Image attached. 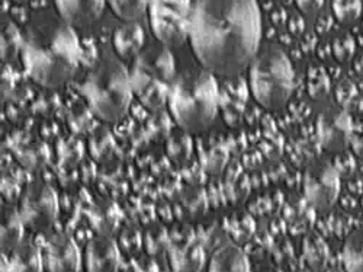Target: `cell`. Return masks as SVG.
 Segmentation results:
<instances>
[{
    "mask_svg": "<svg viewBox=\"0 0 363 272\" xmlns=\"http://www.w3.org/2000/svg\"><path fill=\"white\" fill-rule=\"evenodd\" d=\"M343 262L347 271L363 272V230L353 232L345 241Z\"/></svg>",
    "mask_w": 363,
    "mask_h": 272,
    "instance_id": "ac0fdd59",
    "label": "cell"
},
{
    "mask_svg": "<svg viewBox=\"0 0 363 272\" xmlns=\"http://www.w3.org/2000/svg\"><path fill=\"white\" fill-rule=\"evenodd\" d=\"M333 12L340 23L350 25L359 19L362 2L360 0H333Z\"/></svg>",
    "mask_w": 363,
    "mask_h": 272,
    "instance_id": "484cf974",
    "label": "cell"
},
{
    "mask_svg": "<svg viewBox=\"0 0 363 272\" xmlns=\"http://www.w3.org/2000/svg\"><path fill=\"white\" fill-rule=\"evenodd\" d=\"M350 144L353 152L363 158V126H360L357 130L352 131V137H350Z\"/></svg>",
    "mask_w": 363,
    "mask_h": 272,
    "instance_id": "836d02e7",
    "label": "cell"
},
{
    "mask_svg": "<svg viewBox=\"0 0 363 272\" xmlns=\"http://www.w3.org/2000/svg\"><path fill=\"white\" fill-rule=\"evenodd\" d=\"M22 38L21 34L16 29V26H13L12 23H8L4 29H2V57L4 58H9L13 54H16V51L19 48H22Z\"/></svg>",
    "mask_w": 363,
    "mask_h": 272,
    "instance_id": "f1b7e54d",
    "label": "cell"
},
{
    "mask_svg": "<svg viewBox=\"0 0 363 272\" xmlns=\"http://www.w3.org/2000/svg\"><path fill=\"white\" fill-rule=\"evenodd\" d=\"M324 4V0H296L298 8L304 13H314L317 12Z\"/></svg>",
    "mask_w": 363,
    "mask_h": 272,
    "instance_id": "e575fe53",
    "label": "cell"
},
{
    "mask_svg": "<svg viewBox=\"0 0 363 272\" xmlns=\"http://www.w3.org/2000/svg\"><path fill=\"white\" fill-rule=\"evenodd\" d=\"M170 261L176 271H199L203 265V252L196 245L174 246L170 251Z\"/></svg>",
    "mask_w": 363,
    "mask_h": 272,
    "instance_id": "2e32d148",
    "label": "cell"
},
{
    "mask_svg": "<svg viewBox=\"0 0 363 272\" xmlns=\"http://www.w3.org/2000/svg\"><path fill=\"white\" fill-rule=\"evenodd\" d=\"M304 192L308 204L318 211L335 205L340 192V175L331 163L318 161L306 172Z\"/></svg>",
    "mask_w": 363,
    "mask_h": 272,
    "instance_id": "ba28073f",
    "label": "cell"
},
{
    "mask_svg": "<svg viewBox=\"0 0 363 272\" xmlns=\"http://www.w3.org/2000/svg\"><path fill=\"white\" fill-rule=\"evenodd\" d=\"M170 112L186 133H201L214 123L220 108V90L213 73L189 70L172 83Z\"/></svg>",
    "mask_w": 363,
    "mask_h": 272,
    "instance_id": "3957f363",
    "label": "cell"
},
{
    "mask_svg": "<svg viewBox=\"0 0 363 272\" xmlns=\"http://www.w3.org/2000/svg\"><path fill=\"white\" fill-rule=\"evenodd\" d=\"M333 53H335V57L342 63L349 62V60L354 54V41L350 36L342 34L335 38V43H333Z\"/></svg>",
    "mask_w": 363,
    "mask_h": 272,
    "instance_id": "f546056e",
    "label": "cell"
},
{
    "mask_svg": "<svg viewBox=\"0 0 363 272\" xmlns=\"http://www.w3.org/2000/svg\"><path fill=\"white\" fill-rule=\"evenodd\" d=\"M47 266L50 271H77L80 256L74 240L67 234H55L47 246Z\"/></svg>",
    "mask_w": 363,
    "mask_h": 272,
    "instance_id": "7c38bea8",
    "label": "cell"
},
{
    "mask_svg": "<svg viewBox=\"0 0 363 272\" xmlns=\"http://www.w3.org/2000/svg\"><path fill=\"white\" fill-rule=\"evenodd\" d=\"M173 77L174 58L167 45L143 50L130 70L134 94L148 109H159L169 101Z\"/></svg>",
    "mask_w": 363,
    "mask_h": 272,
    "instance_id": "8992f818",
    "label": "cell"
},
{
    "mask_svg": "<svg viewBox=\"0 0 363 272\" xmlns=\"http://www.w3.org/2000/svg\"><path fill=\"white\" fill-rule=\"evenodd\" d=\"M113 47L121 58H135L144 47L143 28L134 22L119 26L113 34Z\"/></svg>",
    "mask_w": 363,
    "mask_h": 272,
    "instance_id": "5bb4252c",
    "label": "cell"
},
{
    "mask_svg": "<svg viewBox=\"0 0 363 272\" xmlns=\"http://www.w3.org/2000/svg\"><path fill=\"white\" fill-rule=\"evenodd\" d=\"M304 256L313 269H321L328 258L324 240L317 234H308L304 240Z\"/></svg>",
    "mask_w": 363,
    "mask_h": 272,
    "instance_id": "ffe728a7",
    "label": "cell"
},
{
    "mask_svg": "<svg viewBox=\"0 0 363 272\" xmlns=\"http://www.w3.org/2000/svg\"><path fill=\"white\" fill-rule=\"evenodd\" d=\"M82 94L99 118L113 123L128 112L134 90L125 67L108 58L86 77Z\"/></svg>",
    "mask_w": 363,
    "mask_h": 272,
    "instance_id": "277c9868",
    "label": "cell"
},
{
    "mask_svg": "<svg viewBox=\"0 0 363 272\" xmlns=\"http://www.w3.org/2000/svg\"><path fill=\"white\" fill-rule=\"evenodd\" d=\"M106 0H55L63 21L72 26H87L96 22L105 8Z\"/></svg>",
    "mask_w": 363,
    "mask_h": 272,
    "instance_id": "8fae6325",
    "label": "cell"
},
{
    "mask_svg": "<svg viewBox=\"0 0 363 272\" xmlns=\"http://www.w3.org/2000/svg\"><path fill=\"white\" fill-rule=\"evenodd\" d=\"M169 156L176 162L186 161L192 153V141L186 131L182 130V133L173 134L166 144Z\"/></svg>",
    "mask_w": 363,
    "mask_h": 272,
    "instance_id": "cb8c5ba5",
    "label": "cell"
},
{
    "mask_svg": "<svg viewBox=\"0 0 363 272\" xmlns=\"http://www.w3.org/2000/svg\"><path fill=\"white\" fill-rule=\"evenodd\" d=\"M22 60L28 76L37 83L50 89L66 85L80 60L73 26L52 18L33 22L22 44Z\"/></svg>",
    "mask_w": 363,
    "mask_h": 272,
    "instance_id": "7a4b0ae2",
    "label": "cell"
},
{
    "mask_svg": "<svg viewBox=\"0 0 363 272\" xmlns=\"http://www.w3.org/2000/svg\"><path fill=\"white\" fill-rule=\"evenodd\" d=\"M182 204H184V207L188 210V213L192 216L202 214L205 207H206L205 197L198 190H189L184 195H182Z\"/></svg>",
    "mask_w": 363,
    "mask_h": 272,
    "instance_id": "4dcf8cb0",
    "label": "cell"
},
{
    "mask_svg": "<svg viewBox=\"0 0 363 272\" xmlns=\"http://www.w3.org/2000/svg\"><path fill=\"white\" fill-rule=\"evenodd\" d=\"M330 92V77L323 67H313L308 75V94L313 99L321 101Z\"/></svg>",
    "mask_w": 363,
    "mask_h": 272,
    "instance_id": "83f0119b",
    "label": "cell"
},
{
    "mask_svg": "<svg viewBox=\"0 0 363 272\" xmlns=\"http://www.w3.org/2000/svg\"><path fill=\"white\" fill-rule=\"evenodd\" d=\"M346 168H347L349 173H352V172L354 170V161H353V158L349 156V155H342V156H339V159H337V166H336V169H337V172H339L340 176H342V175H346Z\"/></svg>",
    "mask_w": 363,
    "mask_h": 272,
    "instance_id": "d590c367",
    "label": "cell"
},
{
    "mask_svg": "<svg viewBox=\"0 0 363 272\" xmlns=\"http://www.w3.org/2000/svg\"><path fill=\"white\" fill-rule=\"evenodd\" d=\"M143 244V237L140 236V233L137 230L133 229H127L123 232L119 237V246L123 248L125 252H134L140 248V245Z\"/></svg>",
    "mask_w": 363,
    "mask_h": 272,
    "instance_id": "1f68e13d",
    "label": "cell"
},
{
    "mask_svg": "<svg viewBox=\"0 0 363 272\" xmlns=\"http://www.w3.org/2000/svg\"><path fill=\"white\" fill-rule=\"evenodd\" d=\"M148 2L150 0H108L113 13L124 21H134L141 16Z\"/></svg>",
    "mask_w": 363,
    "mask_h": 272,
    "instance_id": "603a6c76",
    "label": "cell"
},
{
    "mask_svg": "<svg viewBox=\"0 0 363 272\" xmlns=\"http://www.w3.org/2000/svg\"><path fill=\"white\" fill-rule=\"evenodd\" d=\"M211 271H249V259L246 254L234 245L218 249L209 263Z\"/></svg>",
    "mask_w": 363,
    "mask_h": 272,
    "instance_id": "9a60e30c",
    "label": "cell"
},
{
    "mask_svg": "<svg viewBox=\"0 0 363 272\" xmlns=\"http://www.w3.org/2000/svg\"><path fill=\"white\" fill-rule=\"evenodd\" d=\"M262 36L256 0H196L189 38L201 65L211 73L234 77L256 57Z\"/></svg>",
    "mask_w": 363,
    "mask_h": 272,
    "instance_id": "6da1fadb",
    "label": "cell"
},
{
    "mask_svg": "<svg viewBox=\"0 0 363 272\" xmlns=\"http://www.w3.org/2000/svg\"><path fill=\"white\" fill-rule=\"evenodd\" d=\"M13 266L18 271H40L41 269V259L37 248L29 244V241H23V244H18L13 248Z\"/></svg>",
    "mask_w": 363,
    "mask_h": 272,
    "instance_id": "d6986e66",
    "label": "cell"
},
{
    "mask_svg": "<svg viewBox=\"0 0 363 272\" xmlns=\"http://www.w3.org/2000/svg\"><path fill=\"white\" fill-rule=\"evenodd\" d=\"M143 240H144L145 251L150 255H157L163 252L167 246V240H169L167 230L160 224H153L147 229Z\"/></svg>",
    "mask_w": 363,
    "mask_h": 272,
    "instance_id": "4316f807",
    "label": "cell"
},
{
    "mask_svg": "<svg viewBox=\"0 0 363 272\" xmlns=\"http://www.w3.org/2000/svg\"><path fill=\"white\" fill-rule=\"evenodd\" d=\"M225 161H227L225 152H223V150H218V148H214V150H211L209 155H208V159L205 162V168L209 172L217 173L224 168Z\"/></svg>",
    "mask_w": 363,
    "mask_h": 272,
    "instance_id": "d6a6232c",
    "label": "cell"
},
{
    "mask_svg": "<svg viewBox=\"0 0 363 272\" xmlns=\"http://www.w3.org/2000/svg\"><path fill=\"white\" fill-rule=\"evenodd\" d=\"M353 126L350 115L340 107H328L317 119V133L321 146L328 152H343L350 144Z\"/></svg>",
    "mask_w": 363,
    "mask_h": 272,
    "instance_id": "30bf717a",
    "label": "cell"
},
{
    "mask_svg": "<svg viewBox=\"0 0 363 272\" xmlns=\"http://www.w3.org/2000/svg\"><path fill=\"white\" fill-rule=\"evenodd\" d=\"M15 2H18V4H22V2H25V0H15Z\"/></svg>",
    "mask_w": 363,
    "mask_h": 272,
    "instance_id": "8d00e7d4",
    "label": "cell"
},
{
    "mask_svg": "<svg viewBox=\"0 0 363 272\" xmlns=\"http://www.w3.org/2000/svg\"><path fill=\"white\" fill-rule=\"evenodd\" d=\"M57 197L50 187L35 183L29 185L23 192L19 205V216L23 224H26L29 229H48L57 217Z\"/></svg>",
    "mask_w": 363,
    "mask_h": 272,
    "instance_id": "9c48e42d",
    "label": "cell"
},
{
    "mask_svg": "<svg viewBox=\"0 0 363 272\" xmlns=\"http://www.w3.org/2000/svg\"><path fill=\"white\" fill-rule=\"evenodd\" d=\"M250 87L256 101L267 109H279L289 101L294 72L288 55L278 45H267L253 58Z\"/></svg>",
    "mask_w": 363,
    "mask_h": 272,
    "instance_id": "5b68a950",
    "label": "cell"
},
{
    "mask_svg": "<svg viewBox=\"0 0 363 272\" xmlns=\"http://www.w3.org/2000/svg\"><path fill=\"white\" fill-rule=\"evenodd\" d=\"M89 148L96 161H105L113 148V138L105 129H98L89 140Z\"/></svg>",
    "mask_w": 363,
    "mask_h": 272,
    "instance_id": "d4e9b609",
    "label": "cell"
},
{
    "mask_svg": "<svg viewBox=\"0 0 363 272\" xmlns=\"http://www.w3.org/2000/svg\"><path fill=\"white\" fill-rule=\"evenodd\" d=\"M119 263V249L109 236H99L94 239L86 248V268L87 271L104 272L115 271Z\"/></svg>",
    "mask_w": 363,
    "mask_h": 272,
    "instance_id": "4fadbf2b",
    "label": "cell"
},
{
    "mask_svg": "<svg viewBox=\"0 0 363 272\" xmlns=\"http://www.w3.org/2000/svg\"><path fill=\"white\" fill-rule=\"evenodd\" d=\"M94 227L96 232L102 236H109L112 234L119 223V210L112 201H104L99 202L95 210H94V216H92Z\"/></svg>",
    "mask_w": 363,
    "mask_h": 272,
    "instance_id": "e0dca14e",
    "label": "cell"
},
{
    "mask_svg": "<svg viewBox=\"0 0 363 272\" xmlns=\"http://www.w3.org/2000/svg\"><path fill=\"white\" fill-rule=\"evenodd\" d=\"M313 207L308 208L306 204H302L299 201L294 202V210L288 211L289 216V229L294 233H304L313 226L314 220V213H313Z\"/></svg>",
    "mask_w": 363,
    "mask_h": 272,
    "instance_id": "44dd1931",
    "label": "cell"
},
{
    "mask_svg": "<svg viewBox=\"0 0 363 272\" xmlns=\"http://www.w3.org/2000/svg\"><path fill=\"white\" fill-rule=\"evenodd\" d=\"M150 23L157 40L167 47H176L189 37L191 0H150Z\"/></svg>",
    "mask_w": 363,
    "mask_h": 272,
    "instance_id": "52a82bcc",
    "label": "cell"
},
{
    "mask_svg": "<svg viewBox=\"0 0 363 272\" xmlns=\"http://www.w3.org/2000/svg\"><path fill=\"white\" fill-rule=\"evenodd\" d=\"M22 219L19 214L8 211L2 219V245L5 248H15L22 237Z\"/></svg>",
    "mask_w": 363,
    "mask_h": 272,
    "instance_id": "7402d4cb",
    "label": "cell"
}]
</instances>
